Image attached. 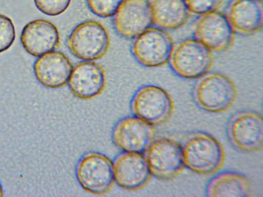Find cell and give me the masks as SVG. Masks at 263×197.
Returning a JSON list of instances; mask_svg holds the SVG:
<instances>
[{"label": "cell", "instance_id": "cell-10", "mask_svg": "<svg viewBox=\"0 0 263 197\" xmlns=\"http://www.w3.org/2000/svg\"><path fill=\"white\" fill-rule=\"evenodd\" d=\"M112 140L119 149L127 152H146L154 141L153 126L135 116L125 117L117 123Z\"/></svg>", "mask_w": 263, "mask_h": 197}, {"label": "cell", "instance_id": "cell-14", "mask_svg": "<svg viewBox=\"0 0 263 197\" xmlns=\"http://www.w3.org/2000/svg\"><path fill=\"white\" fill-rule=\"evenodd\" d=\"M68 84L73 94L82 100H89L100 95L106 85L103 67L95 62L84 61L73 67Z\"/></svg>", "mask_w": 263, "mask_h": 197}, {"label": "cell", "instance_id": "cell-21", "mask_svg": "<svg viewBox=\"0 0 263 197\" xmlns=\"http://www.w3.org/2000/svg\"><path fill=\"white\" fill-rule=\"evenodd\" d=\"M15 38V30L11 19L0 14V53L8 49Z\"/></svg>", "mask_w": 263, "mask_h": 197}, {"label": "cell", "instance_id": "cell-17", "mask_svg": "<svg viewBox=\"0 0 263 197\" xmlns=\"http://www.w3.org/2000/svg\"><path fill=\"white\" fill-rule=\"evenodd\" d=\"M234 30L251 34L262 27V0H234L227 15Z\"/></svg>", "mask_w": 263, "mask_h": 197}, {"label": "cell", "instance_id": "cell-3", "mask_svg": "<svg viewBox=\"0 0 263 197\" xmlns=\"http://www.w3.org/2000/svg\"><path fill=\"white\" fill-rule=\"evenodd\" d=\"M76 174L81 187L96 195L108 192L115 182L114 163L99 152L85 154L78 163Z\"/></svg>", "mask_w": 263, "mask_h": 197}, {"label": "cell", "instance_id": "cell-7", "mask_svg": "<svg viewBox=\"0 0 263 197\" xmlns=\"http://www.w3.org/2000/svg\"><path fill=\"white\" fill-rule=\"evenodd\" d=\"M175 49L171 36L163 29L150 27L136 37L133 53L147 67H159L170 61Z\"/></svg>", "mask_w": 263, "mask_h": 197}, {"label": "cell", "instance_id": "cell-11", "mask_svg": "<svg viewBox=\"0 0 263 197\" xmlns=\"http://www.w3.org/2000/svg\"><path fill=\"white\" fill-rule=\"evenodd\" d=\"M234 32L227 15L216 10L202 15L195 33L197 39L211 51H223L232 45Z\"/></svg>", "mask_w": 263, "mask_h": 197}, {"label": "cell", "instance_id": "cell-23", "mask_svg": "<svg viewBox=\"0 0 263 197\" xmlns=\"http://www.w3.org/2000/svg\"><path fill=\"white\" fill-rule=\"evenodd\" d=\"M191 12L203 15L216 11L223 0H184Z\"/></svg>", "mask_w": 263, "mask_h": 197}, {"label": "cell", "instance_id": "cell-12", "mask_svg": "<svg viewBox=\"0 0 263 197\" xmlns=\"http://www.w3.org/2000/svg\"><path fill=\"white\" fill-rule=\"evenodd\" d=\"M118 33L127 38H136L153 23L148 0H124L114 14Z\"/></svg>", "mask_w": 263, "mask_h": 197}, {"label": "cell", "instance_id": "cell-4", "mask_svg": "<svg viewBox=\"0 0 263 197\" xmlns=\"http://www.w3.org/2000/svg\"><path fill=\"white\" fill-rule=\"evenodd\" d=\"M171 61L173 70L186 79L201 78L210 70L213 63L212 51L200 41L187 39L174 49Z\"/></svg>", "mask_w": 263, "mask_h": 197}, {"label": "cell", "instance_id": "cell-16", "mask_svg": "<svg viewBox=\"0 0 263 197\" xmlns=\"http://www.w3.org/2000/svg\"><path fill=\"white\" fill-rule=\"evenodd\" d=\"M73 67L63 53L52 51L40 56L33 65L34 75L43 86L58 89L68 82Z\"/></svg>", "mask_w": 263, "mask_h": 197}, {"label": "cell", "instance_id": "cell-24", "mask_svg": "<svg viewBox=\"0 0 263 197\" xmlns=\"http://www.w3.org/2000/svg\"><path fill=\"white\" fill-rule=\"evenodd\" d=\"M4 194L3 188L0 182V197L3 196Z\"/></svg>", "mask_w": 263, "mask_h": 197}, {"label": "cell", "instance_id": "cell-5", "mask_svg": "<svg viewBox=\"0 0 263 197\" xmlns=\"http://www.w3.org/2000/svg\"><path fill=\"white\" fill-rule=\"evenodd\" d=\"M109 36L105 27L100 23L84 22L72 30L67 40V45L77 57L88 61L103 57L108 50Z\"/></svg>", "mask_w": 263, "mask_h": 197}, {"label": "cell", "instance_id": "cell-9", "mask_svg": "<svg viewBox=\"0 0 263 197\" xmlns=\"http://www.w3.org/2000/svg\"><path fill=\"white\" fill-rule=\"evenodd\" d=\"M146 152L152 175L159 180L175 178L185 166L181 146L173 140L163 138L154 141Z\"/></svg>", "mask_w": 263, "mask_h": 197}, {"label": "cell", "instance_id": "cell-13", "mask_svg": "<svg viewBox=\"0 0 263 197\" xmlns=\"http://www.w3.org/2000/svg\"><path fill=\"white\" fill-rule=\"evenodd\" d=\"M114 167L115 181L126 190H140L151 178L147 160L142 153L124 152L117 157Z\"/></svg>", "mask_w": 263, "mask_h": 197}, {"label": "cell", "instance_id": "cell-20", "mask_svg": "<svg viewBox=\"0 0 263 197\" xmlns=\"http://www.w3.org/2000/svg\"><path fill=\"white\" fill-rule=\"evenodd\" d=\"M124 0H86L88 8L96 15L102 17L114 15Z\"/></svg>", "mask_w": 263, "mask_h": 197}, {"label": "cell", "instance_id": "cell-2", "mask_svg": "<svg viewBox=\"0 0 263 197\" xmlns=\"http://www.w3.org/2000/svg\"><path fill=\"white\" fill-rule=\"evenodd\" d=\"M195 86L194 95L197 104L212 113L224 112L234 104L237 89L227 76L219 73L206 74Z\"/></svg>", "mask_w": 263, "mask_h": 197}, {"label": "cell", "instance_id": "cell-22", "mask_svg": "<svg viewBox=\"0 0 263 197\" xmlns=\"http://www.w3.org/2000/svg\"><path fill=\"white\" fill-rule=\"evenodd\" d=\"M71 0H34L36 8L49 16H57L64 12L69 7Z\"/></svg>", "mask_w": 263, "mask_h": 197}, {"label": "cell", "instance_id": "cell-6", "mask_svg": "<svg viewBox=\"0 0 263 197\" xmlns=\"http://www.w3.org/2000/svg\"><path fill=\"white\" fill-rule=\"evenodd\" d=\"M132 108L136 116L156 126L165 123L170 118L174 103L165 89L149 85L137 91L132 101Z\"/></svg>", "mask_w": 263, "mask_h": 197}, {"label": "cell", "instance_id": "cell-19", "mask_svg": "<svg viewBox=\"0 0 263 197\" xmlns=\"http://www.w3.org/2000/svg\"><path fill=\"white\" fill-rule=\"evenodd\" d=\"M205 193L210 197H248L252 192L249 180L245 175L227 170L216 174L209 181Z\"/></svg>", "mask_w": 263, "mask_h": 197}, {"label": "cell", "instance_id": "cell-15", "mask_svg": "<svg viewBox=\"0 0 263 197\" xmlns=\"http://www.w3.org/2000/svg\"><path fill=\"white\" fill-rule=\"evenodd\" d=\"M20 40L25 50L35 57L54 51L60 41L57 26L44 19H35L27 24L22 31Z\"/></svg>", "mask_w": 263, "mask_h": 197}, {"label": "cell", "instance_id": "cell-18", "mask_svg": "<svg viewBox=\"0 0 263 197\" xmlns=\"http://www.w3.org/2000/svg\"><path fill=\"white\" fill-rule=\"evenodd\" d=\"M153 23L162 29L173 30L184 26L191 11L184 0H148Z\"/></svg>", "mask_w": 263, "mask_h": 197}, {"label": "cell", "instance_id": "cell-1", "mask_svg": "<svg viewBox=\"0 0 263 197\" xmlns=\"http://www.w3.org/2000/svg\"><path fill=\"white\" fill-rule=\"evenodd\" d=\"M184 165L200 174L215 173L225 159L221 143L212 135L198 132L188 136L181 146Z\"/></svg>", "mask_w": 263, "mask_h": 197}, {"label": "cell", "instance_id": "cell-8", "mask_svg": "<svg viewBox=\"0 0 263 197\" xmlns=\"http://www.w3.org/2000/svg\"><path fill=\"white\" fill-rule=\"evenodd\" d=\"M227 134L231 143L244 152L259 150L263 145V122L261 115L253 111L239 112L229 120Z\"/></svg>", "mask_w": 263, "mask_h": 197}]
</instances>
